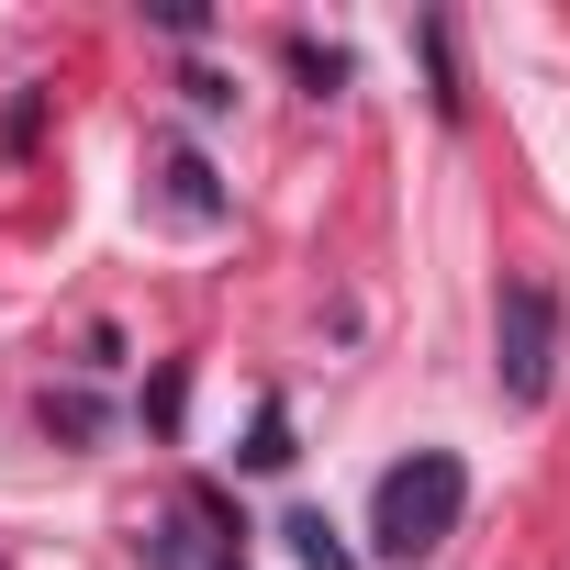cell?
<instances>
[{
	"label": "cell",
	"mask_w": 570,
	"mask_h": 570,
	"mask_svg": "<svg viewBox=\"0 0 570 570\" xmlns=\"http://www.w3.org/2000/svg\"><path fill=\"white\" fill-rule=\"evenodd\" d=\"M246 470H292V403H257V436H246Z\"/></svg>",
	"instance_id": "5"
},
{
	"label": "cell",
	"mask_w": 570,
	"mask_h": 570,
	"mask_svg": "<svg viewBox=\"0 0 570 570\" xmlns=\"http://www.w3.org/2000/svg\"><path fill=\"white\" fill-rule=\"evenodd\" d=\"M157 202H168L179 224H224V190H213V168H202L190 146H168V157H157Z\"/></svg>",
	"instance_id": "3"
},
{
	"label": "cell",
	"mask_w": 570,
	"mask_h": 570,
	"mask_svg": "<svg viewBox=\"0 0 570 570\" xmlns=\"http://www.w3.org/2000/svg\"><path fill=\"white\" fill-rule=\"evenodd\" d=\"M414 46H425V68H436V112L459 124V112H470V90H459V46H448V23L425 12V23H414Z\"/></svg>",
	"instance_id": "4"
},
{
	"label": "cell",
	"mask_w": 570,
	"mask_h": 570,
	"mask_svg": "<svg viewBox=\"0 0 570 570\" xmlns=\"http://www.w3.org/2000/svg\"><path fill=\"white\" fill-rule=\"evenodd\" d=\"M459 514H470V459H459V448H414V459H392L381 492H370V559H381V570H425V559L459 537Z\"/></svg>",
	"instance_id": "1"
},
{
	"label": "cell",
	"mask_w": 570,
	"mask_h": 570,
	"mask_svg": "<svg viewBox=\"0 0 570 570\" xmlns=\"http://www.w3.org/2000/svg\"><path fill=\"white\" fill-rule=\"evenodd\" d=\"M235 537H246V525H235ZM235 537H224V548H213V570H246V559H235Z\"/></svg>",
	"instance_id": "8"
},
{
	"label": "cell",
	"mask_w": 570,
	"mask_h": 570,
	"mask_svg": "<svg viewBox=\"0 0 570 570\" xmlns=\"http://www.w3.org/2000/svg\"><path fill=\"white\" fill-rule=\"evenodd\" d=\"M279 537L303 548V570H358V559L336 548V525H325V514H292V525H279Z\"/></svg>",
	"instance_id": "6"
},
{
	"label": "cell",
	"mask_w": 570,
	"mask_h": 570,
	"mask_svg": "<svg viewBox=\"0 0 570 570\" xmlns=\"http://www.w3.org/2000/svg\"><path fill=\"white\" fill-rule=\"evenodd\" d=\"M292 68H303V90H314V101H336V90H347V57H336V46H314V35H292Z\"/></svg>",
	"instance_id": "7"
},
{
	"label": "cell",
	"mask_w": 570,
	"mask_h": 570,
	"mask_svg": "<svg viewBox=\"0 0 570 570\" xmlns=\"http://www.w3.org/2000/svg\"><path fill=\"white\" fill-rule=\"evenodd\" d=\"M492 392L514 414H537L559 392V292L548 279H503V303H492Z\"/></svg>",
	"instance_id": "2"
}]
</instances>
